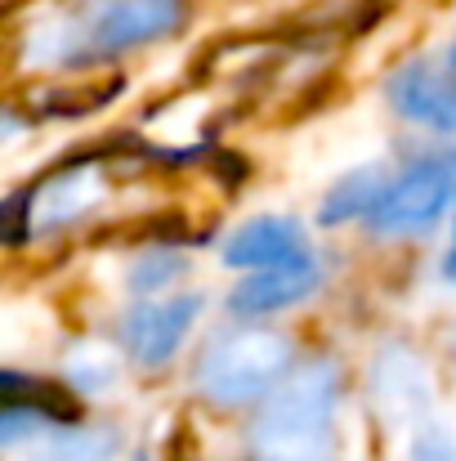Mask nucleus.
I'll return each mask as SVG.
<instances>
[{"mask_svg":"<svg viewBox=\"0 0 456 461\" xmlns=\"http://www.w3.org/2000/svg\"><path fill=\"white\" fill-rule=\"evenodd\" d=\"M322 274H317V260L304 256V260H291V265H269V269H251L246 283H237L233 292V313L242 318H264V313H278V309H291L308 301L317 292Z\"/></svg>","mask_w":456,"mask_h":461,"instance_id":"7","label":"nucleus"},{"mask_svg":"<svg viewBox=\"0 0 456 461\" xmlns=\"http://www.w3.org/2000/svg\"><path fill=\"white\" fill-rule=\"evenodd\" d=\"M117 457V430L108 426H58L45 435H31L27 461H112Z\"/></svg>","mask_w":456,"mask_h":461,"instance_id":"9","label":"nucleus"},{"mask_svg":"<svg viewBox=\"0 0 456 461\" xmlns=\"http://www.w3.org/2000/svg\"><path fill=\"white\" fill-rule=\"evenodd\" d=\"M291 372V340L269 327H233L197 358V390L219 408H242L278 390Z\"/></svg>","mask_w":456,"mask_h":461,"instance_id":"3","label":"nucleus"},{"mask_svg":"<svg viewBox=\"0 0 456 461\" xmlns=\"http://www.w3.org/2000/svg\"><path fill=\"white\" fill-rule=\"evenodd\" d=\"M380 188H385V179L376 175V170H362V175H349L331 197H326V206H322V220H349V215H371V206H376V197H380Z\"/></svg>","mask_w":456,"mask_h":461,"instance_id":"10","label":"nucleus"},{"mask_svg":"<svg viewBox=\"0 0 456 461\" xmlns=\"http://www.w3.org/2000/svg\"><path fill=\"white\" fill-rule=\"evenodd\" d=\"M452 202V175L448 166L439 161H416L407 166L398 179H389L371 206V229L380 238H412V233H425L443 206Z\"/></svg>","mask_w":456,"mask_h":461,"instance_id":"4","label":"nucleus"},{"mask_svg":"<svg viewBox=\"0 0 456 461\" xmlns=\"http://www.w3.org/2000/svg\"><path fill=\"white\" fill-rule=\"evenodd\" d=\"M448 68L456 72V41H452V50H448Z\"/></svg>","mask_w":456,"mask_h":461,"instance_id":"13","label":"nucleus"},{"mask_svg":"<svg viewBox=\"0 0 456 461\" xmlns=\"http://www.w3.org/2000/svg\"><path fill=\"white\" fill-rule=\"evenodd\" d=\"M389 104L439 135H456V72L452 68H430V63H407L389 81Z\"/></svg>","mask_w":456,"mask_h":461,"instance_id":"5","label":"nucleus"},{"mask_svg":"<svg viewBox=\"0 0 456 461\" xmlns=\"http://www.w3.org/2000/svg\"><path fill=\"white\" fill-rule=\"evenodd\" d=\"M340 426V372L326 358H313L273 390L255 421L260 461H335Z\"/></svg>","mask_w":456,"mask_h":461,"instance_id":"2","label":"nucleus"},{"mask_svg":"<svg viewBox=\"0 0 456 461\" xmlns=\"http://www.w3.org/2000/svg\"><path fill=\"white\" fill-rule=\"evenodd\" d=\"M407 461H456V435L452 430H425L412 444V457Z\"/></svg>","mask_w":456,"mask_h":461,"instance_id":"11","label":"nucleus"},{"mask_svg":"<svg viewBox=\"0 0 456 461\" xmlns=\"http://www.w3.org/2000/svg\"><path fill=\"white\" fill-rule=\"evenodd\" d=\"M197 309H201L197 296H179V301L130 309L126 322H121V345L130 349L135 363L161 367V363L179 349V340L188 336V327L197 322Z\"/></svg>","mask_w":456,"mask_h":461,"instance_id":"6","label":"nucleus"},{"mask_svg":"<svg viewBox=\"0 0 456 461\" xmlns=\"http://www.w3.org/2000/svg\"><path fill=\"white\" fill-rule=\"evenodd\" d=\"M183 27V0H72L36 41L40 63L81 68Z\"/></svg>","mask_w":456,"mask_h":461,"instance_id":"1","label":"nucleus"},{"mask_svg":"<svg viewBox=\"0 0 456 461\" xmlns=\"http://www.w3.org/2000/svg\"><path fill=\"white\" fill-rule=\"evenodd\" d=\"M448 278H456V224H452V251H448Z\"/></svg>","mask_w":456,"mask_h":461,"instance_id":"12","label":"nucleus"},{"mask_svg":"<svg viewBox=\"0 0 456 461\" xmlns=\"http://www.w3.org/2000/svg\"><path fill=\"white\" fill-rule=\"evenodd\" d=\"M304 256H308V242H304L300 224L282 215H260L242 224L224 247V260L233 269H269V265H291Z\"/></svg>","mask_w":456,"mask_h":461,"instance_id":"8","label":"nucleus"}]
</instances>
